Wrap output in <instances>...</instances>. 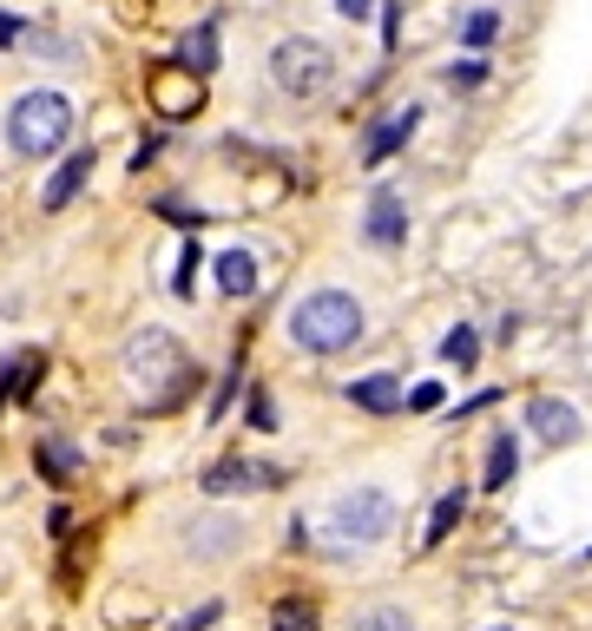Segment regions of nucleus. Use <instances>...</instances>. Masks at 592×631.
<instances>
[{
	"mask_svg": "<svg viewBox=\"0 0 592 631\" xmlns=\"http://www.w3.org/2000/svg\"><path fill=\"white\" fill-rule=\"evenodd\" d=\"M363 329H369V316H363V303L349 289H316V296H303L290 309V336L296 349L309 355H343Z\"/></svg>",
	"mask_w": 592,
	"mask_h": 631,
	"instance_id": "obj_1",
	"label": "nucleus"
},
{
	"mask_svg": "<svg viewBox=\"0 0 592 631\" xmlns=\"http://www.w3.org/2000/svg\"><path fill=\"white\" fill-rule=\"evenodd\" d=\"M526 427H533L546 447H566V441H580V415H573V402H553V395H540V402L526 408Z\"/></svg>",
	"mask_w": 592,
	"mask_h": 631,
	"instance_id": "obj_8",
	"label": "nucleus"
},
{
	"mask_svg": "<svg viewBox=\"0 0 592 631\" xmlns=\"http://www.w3.org/2000/svg\"><path fill=\"white\" fill-rule=\"evenodd\" d=\"M349 402L363 415H395L402 408V388H395V375H363V382H349Z\"/></svg>",
	"mask_w": 592,
	"mask_h": 631,
	"instance_id": "obj_11",
	"label": "nucleus"
},
{
	"mask_svg": "<svg viewBox=\"0 0 592 631\" xmlns=\"http://www.w3.org/2000/svg\"><path fill=\"white\" fill-rule=\"evenodd\" d=\"M277 631H316V612L296 605V599H284V605H277Z\"/></svg>",
	"mask_w": 592,
	"mask_h": 631,
	"instance_id": "obj_20",
	"label": "nucleus"
},
{
	"mask_svg": "<svg viewBox=\"0 0 592 631\" xmlns=\"http://www.w3.org/2000/svg\"><path fill=\"white\" fill-rule=\"evenodd\" d=\"M323 533H329V546H375V540H388L395 533V500L382 487H356L343 493L336 506H329V520H323Z\"/></svg>",
	"mask_w": 592,
	"mask_h": 631,
	"instance_id": "obj_3",
	"label": "nucleus"
},
{
	"mask_svg": "<svg viewBox=\"0 0 592 631\" xmlns=\"http://www.w3.org/2000/svg\"><path fill=\"white\" fill-rule=\"evenodd\" d=\"M73 447H67V441H47V447H40V467H47V474H53V481H67V474H73Z\"/></svg>",
	"mask_w": 592,
	"mask_h": 631,
	"instance_id": "obj_18",
	"label": "nucleus"
},
{
	"mask_svg": "<svg viewBox=\"0 0 592 631\" xmlns=\"http://www.w3.org/2000/svg\"><path fill=\"white\" fill-rule=\"evenodd\" d=\"M514 467H520L514 434H494V447H487V487H507V481H514Z\"/></svg>",
	"mask_w": 592,
	"mask_h": 631,
	"instance_id": "obj_14",
	"label": "nucleus"
},
{
	"mask_svg": "<svg viewBox=\"0 0 592 631\" xmlns=\"http://www.w3.org/2000/svg\"><path fill=\"white\" fill-rule=\"evenodd\" d=\"M494 27H501V20H494L487 7H481V13H467V47H487V40H494Z\"/></svg>",
	"mask_w": 592,
	"mask_h": 631,
	"instance_id": "obj_21",
	"label": "nucleus"
},
{
	"mask_svg": "<svg viewBox=\"0 0 592 631\" xmlns=\"http://www.w3.org/2000/svg\"><path fill=\"white\" fill-rule=\"evenodd\" d=\"M205 493H250V487H270V474L264 467H250V461H218V467H205Z\"/></svg>",
	"mask_w": 592,
	"mask_h": 631,
	"instance_id": "obj_10",
	"label": "nucleus"
},
{
	"mask_svg": "<svg viewBox=\"0 0 592 631\" xmlns=\"http://www.w3.org/2000/svg\"><path fill=\"white\" fill-rule=\"evenodd\" d=\"M191 277H198V244H191V250H185V264H178V296L191 289Z\"/></svg>",
	"mask_w": 592,
	"mask_h": 631,
	"instance_id": "obj_25",
	"label": "nucleus"
},
{
	"mask_svg": "<svg viewBox=\"0 0 592 631\" xmlns=\"http://www.w3.org/2000/svg\"><path fill=\"white\" fill-rule=\"evenodd\" d=\"M218 289L224 296H250V289H257V257H250V250H224L218 257Z\"/></svg>",
	"mask_w": 592,
	"mask_h": 631,
	"instance_id": "obj_13",
	"label": "nucleus"
},
{
	"mask_svg": "<svg viewBox=\"0 0 592 631\" xmlns=\"http://www.w3.org/2000/svg\"><path fill=\"white\" fill-rule=\"evenodd\" d=\"M447 79H454V86H481V79H487V67H481V60H467V67L454 60V67H447Z\"/></svg>",
	"mask_w": 592,
	"mask_h": 631,
	"instance_id": "obj_22",
	"label": "nucleus"
},
{
	"mask_svg": "<svg viewBox=\"0 0 592 631\" xmlns=\"http://www.w3.org/2000/svg\"><path fill=\"white\" fill-rule=\"evenodd\" d=\"M415 126H422V106H402V112H388V119L369 132V145H363V165H388L402 145L415 139Z\"/></svg>",
	"mask_w": 592,
	"mask_h": 631,
	"instance_id": "obj_6",
	"label": "nucleus"
},
{
	"mask_svg": "<svg viewBox=\"0 0 592 631\" xmlns=\"http://www.w3.org/2000/svg\"><path fill=\"white\" fill-rule=\"evenodd\" d=\"M402 408H408V415H435V408H442V382H415Z\"/></svg>",
	"mask_w": 592,
	"mask_h": 631,
	"instance_id": "obj_19",
	"label": "nucleus"
},
{
	"mask_svg": "<svg viewBox=\"0 0 592 631\" xmlns=\"http://www.w3.org/2000/svg\"><path fill=\"white\" fill-rule=\"evenodd\" d=\"M178 67H185V72H198V79L218 67V27H191V33L178 40Z\"/></svg>",
	"mask_w": 592,
	"mask_h": 631,
	"instance_id": "obj_12",
	"label": "nucleus"
},
{
	"mask_svg": "<svg viewBox=\"0 0 592 631\" xmlns=\"http://www.w3.org/2000/svg\"><path fill=\"white\" fill-rule=\"evenodd\" d=\"M126 375L146 388L151 402H171V395L185 388V375H191V368H185V355H178V343H171L165 329H146V336H132V343H126Z\"/></svg>",
	"mask_w": 592,
	"mask_h": 631,
	"instance_id": "obj_4",
	"label": "nucleus"
},
{
	"mask_svg": "<svg viewBox=\"0 0 592 631\" xmlns=\"http://www.w3.org/2000/svg\"><path fill=\"white\" fill-rule=\"evenodd\" d=\"M369 7H375V0H336V13H349V20H363Z\"/></svg>",
	"mask_w": 592,
	"mask_h": 631,
	"instance_id": "obj_27",
	"label": "nucleus"
},
{
	"mask_svg": "<svg viewBox=\"0 0 592 631\" xmlns=\"http://www.w3.org/2000/svg\"><path fill=\"white\" fill-rule=\"evenodd\" d=\"M442 362H454V368H474V362H481V336H474L467 323H454V329L442 336Z\"/></svg>",
	"mask_w": 592,
	"mask_h": 631,
	"instance_id": "obj_15",
	"label": "nucleus"
},
{
	"mask_svg": "<svg viewBox=\"0 0 592 631\" xmlns=\"http://www.w3.org/2000/svg\"><path fill=\"white\" fill-rule=\"evenodd\" d=\"M73 132V106H67V92H20L13 99V112H7V145L20 151V158H47V151H60Z\"/></svg>",
	"mask_w": 592,
	"mask_h": 631,
	"instance_id": "obj_2",
	"label": "nucleus"
},
{
	"mask_svg": "<svg viewBox=\"0 0 592 631\" xmlns=\"http://www.w3.org/2000/svg\"><path fill=\"white\" fill-rule=\"evenodd\" d=\"M20 33H27V27H20V20H13V13H0V47H13V40H20Z\"/></svg>",
	"mask_w": 592,
	"mask_h": 631,
	"instance_id": "obj_26",
	"label": "nucleus"
},
{
	"mask_svg": "<svg viewBox=\"0 0 592 631\" xmlns=\"http://www.w3.org/2000/svg\"><path fill=\"white\" fill-rule=\"evenodd\" d=\"M349 631H415V625H408L402 605H369V612H356V625Z\"/></svg>",
	"mask_w": 592,
	"mask_h": 631,
	"instance_id": "obj_17",
	"label": "nucleus"
},
{
	"mask_svg": "<svg viewBox=\"0 0 592 631\" xmlns=\"http://www.w3.org/2000/svg\"><path fill=\"white\" fill-rule=\"evenodd\" d=\"M224 619V605H198V612H191V619H185V631H211Z\"/></svg>",
	"mask_w": 592,
	"mask_h": 631,
	"instance_id": "obj_24",
	"label": "nucleus"
},
{
	"mask_svg": "<svg viewBox=\"0 0 592 631\" xmlns=\"http://www.w3.org/2000/svg\"><path fill=\"white\" fill-rule=\"evenodd\" d=\"M250 421H257V427H277V408H270V395H264V388L250 395Z\"/></svg>",
	"mask_w": 592,
	"mask_h": 631,
	"instance_id": "obj_23",
	"label": "nucleus"
},
{
	"mask_svg": "<svg viewBox=\"0 0 592 631\" xmlns=\"http://www.w3.org/2000/svg\"><path fill=\"white\" fill-rule=\"evenodd\" d=\"M270 79L290 92V99H316V92H329V79H336V60H329V47L323 40H277V53H270Z\"/></svg>",
	"mask_w": 592,
	"mask_h": 631,
	"instance_id": "obj_5",
	"label": "nucleus"
},
{
	"mask_svg": "<svg viewBox=\"0 0 592 631\" xmlns=\"http://www.w3.org/2000/svg\"><path fill=\"white\" fill-rule=\"evenodd\" d=\"M461 513H467V493H461V487L435 500V520H428V546H442V540H447V526H454Z\"/></svg>",
	"mask_w": 592,
	"mask_h": 631,
	"instance_id": "obj_16",
	"label": "nucleus"
},
{
	"mask_svg": "<svg viewBox=\"0 0 592 631\" xmlns=\"http://www.w3.org/2000/svg\"><path fill=\"white\" fill-rule=\"evenodd\" d=\"M363 230H369L375 250H402V237H408V210H402V198H395V191H375Z\"/></svg>",
	"mask_w": 592,
	"mask_h": 631,
	"instance_id": "obj_7",
	"label": "nucleus"
},
{
	"mask_svg": "<svg viewBox=\"0 0 592 631\" xmlns=\"http://www.w3.org/2000/svg\"><path fill=\"white\" fill-rule=\"evenodd\" d=\"M86 178H92V151H73V158H67V165H60V171L47 178L40 205H47V210H67V205L79 198V185H86Z\"/></svg>",
	"mask_w": 592,
	"mask_h": 631,
	"instance_id": "obj_9",
	"label": "nucleus"
}]
</instances>
